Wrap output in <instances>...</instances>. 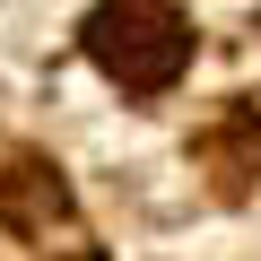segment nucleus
<instances>
[{"mask_svg":"<svg viewBox=\"0 0 261 261\" xmlns=\"http://www.w3.org/2000/svg\"><path fill=\"white\" fill-rule=\"evenodd\" d=\"M87 61L122 96H166L192 61V27L174 0H96L87 9Z\"/></svg>","mask_w":261,"mask_h":261,"instance_id":"nucleus-1","label":"nucleus"},{"mask_svg":"<svg viewBox=\"0 0 261 261\" xmlns=\"http://www.w3.org/2000/svg\"><path fill=\"white\" fill-rule=\"evenodd\" d=\"M0 218H9L35 252H61V261H96V244H87V226H79V209H70V192L53 183V166H35V157H18L9 174H0Z\"/></svg>","mask_w":261,"mask_h":261,"instance_id":"nucleus-2","label":"nucleus"}]
</instances>
